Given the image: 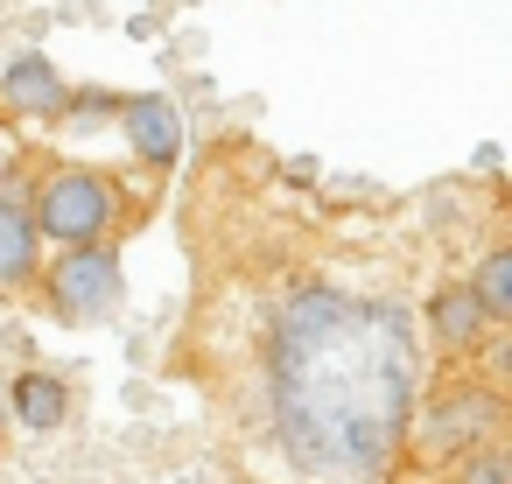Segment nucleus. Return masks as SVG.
I'll list each match as a JSON object with an SVG mask.
<instances>
[{
    "mask_svg": "<svg viewBox=\"0 0 512 484\" xmlns=\"http://www.w3.org/2000/svg\"><path fill=\"white\" fill-rule=\"evenodd\" d=\"M43 267V225L22 197H0V288H29Z\"/></svg>",
    "mask_w": 512,
    "mask_h": 484,
    "instance_id": "nucleus-8",
    "label": "nucleus"
},
{
    "mask_svg": "<svg viewBox=\"0 0 512 484\" xmlns=\"http://www.w3.org/2000/svg\"><path fill=\"white\" fill-rule=\"evenodd\" d=\"M470 295L484 302V316H491L498 330H512V246H498V253H484V260H477Z\"/></svg>",
    "mask_w": 512,
    "mask_h": 484,
    "instance_id": "nucleus-10",
    "label": "nucleus"
},
{
    "mask_svg": "<svg viewBox=\"0 0 512 484\" xmlns=\"http://www.w3.org/2000/svg\"><path fill=\"white\" fill-rule=\"evenodd\" d=\"M442 484H512V435H498V442L470 449L463 463H449Z\"/></svg>",
    "mask_w": 512,
    "mask_h": 484,
    "instance_id": "nucleus-11",
    "label": "nucleus"
},
{
    "mask_svg": "<svg viewBox=\"0 0 512 484\" xmlns=\"http://www.w3.org/2000/svg\"><path fill=\"white\" fill-rule=\"evenodd\" d=\"M50 302L71 323H106L120 309V260L106 246H64L50 260Z\"/></svg>",
    "mask_w": 512,
    "mask_h": 484,
    "instance_id": "nucleus-4",
    "label": "nucleus"
},
{
    "mask_svg": "<svg viewBox=\"0 0 512 484\" xmlns=\"http://www.w3.org/2000/svg\"><path fill=\"white\" fill-rule=\"evenodd\" d=\"M36 225L57 246H99L120 225V183L106 169H50L36 183Z\"/></svg>",
    "mask_w": 512,
    "mask_h": 484,
    "instance_id": "nucleus-3",
    "label": "nucleus"
},
{
    "mask_svg": "<svg viewBox=\"0 0 512 484\" xmlns=\"http://www.w3.org/2000/svg\"><path fill=\"white\" fill-rule=\"evenodd\" d=\"M428 330H435V344H442V358H470L498 323L484 316V302L470 295V281H442L435 295H428Z\"/></svg>",
    "mask_w": 512,
    "mask_h": 484,
    "instance_id": "nucleus-6",
    "label": "nucleus"
},
{
    "mask_svg": "<svg viewBox=\"0 0 512 484\" xmlns=\"http://www.w3.org/2000/svg\"><path fill=\"white\" fill-rule=\"evenodd\" d=\"M120 127H127V141H134V155H141L148 169H169V162L183 155V113H176V99H162V92L120 99Z\"/></svg>",
    "mask_w": 512,
    "mask_h": 484,
    "instance_id": "nucleus-5",
    "label": "nucleus"
},
{
    "mask_svg": "<svg viewBox=\"0 0 512 484\" xmlns=\"http://www.w3.org/2000/svg\"><path fill=\"white\" fill-rule=\"evenodd\" d=\"M0 435H8V407H0Z\"/></svg>",
    "mask_w": 512,
    "mask_h": 484,
    "instance_id": "nucleus-12",
    "label": "nucleus"
},
{
    "mask_svg": "<svg viewBox=\"0 0 512 484\" xmlns=\"http://www.w3.org/2000/svg\"><path fill=\"white\" fill-rule=\"evenodd\" d=\"M505 421H512V393H505L498 379H484V372H456V379H442V386L414 407V421H407V456H414L421 470H449V463H463L470 449L498 442Z\"/></svg>",
    "mask_w": 512,
    "mask_h": 484,
    "instance_id": "nucleus-2",
    "label": "nucleus"
},
{
    "mask_svg": "<svg viewBox=\"0 0 512 484\" xmlns=\"http://www.w3.org/2000/svg\"><path fill=\"white\" fill-rule=\"evenodd\" d=\"M274 435L309 477H379L414 421V330L393 302L302 288L267 337Z\"/></svg>",
    "mask_w": 512,
    "mask_h": 484,
    "instance_id": "nucleus-1",
    "label": "nucleus"
},
{
    "mask_svg": "<svg viewBox=\"0 0 512 484\" xmlns=\"http://www.w3.org/2000/svg\"><path fill=\"white\" fill-rule=\"evenodd\" d=\"M64 106H71V92H64L50 57H22L8 78H0V113H15V120H57Z\"/></svg>",
    "mask_w": 512,
    "mask_h": 484,
    "instance_id": "nucleus-7",
    "label": "nucleus"
},
{
    "mask_svg": "<svg viewBox=\"0 0 512 484\" xmlns=\"http://www.w3.org/2000/svg\"><path fill=\"white\" fill-rule=\"evenodd\" d=\"M8 407H15V421H22V428H57V421H64V407H71V393H64L50 372H22Z\"/></svg>",
    "mask_w": 512,
    "mask_h": 484,
    "instance_id": "nucleus-9",
    "label": "nucleus"
}]
</instances>
